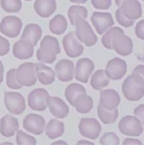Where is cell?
<instances>
[{
  "label": "cell",
  "mask_w": 144,
  "mask_h": 145,
  "mask_svg": "<svg viewBox=\"0 0 144 145\" xmlns=\"http://www.w3.org/2000/svg\"><path fill=\"white\" fill-rule=\"evenodd\" d=\"M60 52L59 41L55 37L48 35L41 40L40 48L37 51V60L44 64H53Z\"/></svg>",
  "instance_id": "6da1fadb"
},
{
  "label": "cell",
  "mask_w": 144,
  "mask_h": 145,
  "mask_svg": "<svg viewBox=\"0 0 144 145\" xmlns=\"http://www.w3.org/2000/svg\"><path fill=\"white\" fill-rule=\"evenodd\" d=\"M122 93L129 101H138L144 95V79L131 74L122 84Z\"/></svg>",
  "instance_id": "7a4b0ae2"
},
{
  "label": "cell",
  "mask_w": 144,
  "mask_h": 145,
  "mask_svg": "<svg viewBox=\"0 0 144 145\" xmlns=\"http://www.w3.org/2000/svg\"><path fill=\"white\" fill-rule=\"evenodd\" d=\"M76 35L82 43L86 47H92L98 42V37L94 34L90 25L82 17H79L76 20Z\"/></svg>",
  "instance_id": "3957f363"
},
{
  "label": "cell",
  "mask_w": 144,
  "mask_h": 145,
  "mask_svg": "<svg viewBox=\"0 0 144 145\" xmlns=\"http://www.w3.org/2000/svg\"><path fill=\"white\" fill-rule=\"evenodd\" d=\"M16 79L22 87H33L37 83L36 64L32 62L21 64L16 69Z\"/></svg>",
  "instance_id": "277c9868"
},
{
  "label": "cell",
  "mask_w": 144,
  "mask_h": 145,
  "mask_svg": "<svg viewBox=\"0 0 144 145\" xmlns=\"http://www.w3.org/2000/svg\"><path fill=\"white\" fill-rule=\"evenodd\" d=\"M4 103L9 113L20 115L26 109L25 97L17 91H6L4 93Z\"/></svg>",
  "instance_id": "5b68a950"
},
{
  "label": "cell",
  "mask_w": 144,
  "mask_h": 145,
  "mask_svg": "<svg viewBox=\"0 0 144 145\" xmlns=\"http://www.w3.org/2000/svg\"><path fill=\"white\" fill-rule=\"evenodd\" d=\"M118 128L122 134L131 137L139 136L143 132L141 121L134 115H126L122 117L118 123Z\"/></svg>",
  "instance_id": "8992f818"
},
{
  "label": "cell",
  "mask_w": 144,
  "mask_h": 145,
  "mask_svg": "<svg viewBox=\"0 0 144 145\" xmlns=\"http://www.w3.org/2000/svg\"><path fill=\"white\" fill-rule=\"evenodd\" d=\"M22 30V20L17 16H5L0 23V32L8 38H16Z\"/></svg>",
  "instance_id": "52a82bcc"
},
{
  "label": "cell",
  "mask_w": 144,
  "mask_h": 145,
  "mask_svg": "<svg viewBox=\"0 0 144 145\" xmlns=\"http://www.w3.org/2000/svg\"><path fill=\"white\" fill-rule=\"evenodd\" d=\"M65 53L70 58H77L84 53V45L78 39L75 31L68 33L63 39Z\"/></svg>",
  "instance_id": "ba28073f"
},
{
  "label": "cell",
  "mask_w": 144,
  "mask_h": 145,
  "mask_svg": "<svg viewBox=\"0 0 144 145\" xmlns=\"http://www.w3.org/2000/svg\"><path fill=\"white\" fill-rule=\"evenodd\" d=\"M79 131L82 136L94 140L101 132V125L94 118H82L79 123Z\"/></svg>",
  "instance_id": "9c48e42d"
},
{
  "label": "cell",
  "mask_w": 144,
  "mask_h": 145,
  "mask_svg": "<svg viewBox=\"0 0 144 145\" xmlns=\"http://www.w3.org/2000/svg\"><path fill=\"white\" fill-rule=\"evenodd\" d=\"M94 70V64L90 59L82 58L77 62L74 71V77L77 81L86 84Z\"/></svg>",
  "instance_id": "30bf717a"
},
{
  "label": "cell",
  "mask_w": 144,
  "mask_h": 145,
  "mask_svg": "<svg viewBox=\"0 0 144 145\" xmlns=\"http://www.w3.org/2000/svg\"><path fill=\"white\" fill-rule=\"evenodd\" d=\"M49 97L48 91L45 89H35L28 95L27 103L31 109L34 111H44L47 108V97Z\"/></svg>",
  "instance_id": "8fae6325"
},
{
  "label": "cell",
  "mask_w": 144,
  "mask_h": 145,
  "mask_svg": "<svg viewBox=\"0 0 144 145\" xmlns=\"http://www.w3.org/2000/svg\"><path fill=\"white\" fill-rule=\"evenodd\" d=\"M23 127L26 131L34 135H41L45 131L46 121L43 116L37 113H29L23 119Z\"/></svg>",
  "instance_id": "7c38bea8"
},
{
  "label": "cell",
  "mask_w": 144,
  "mask_h": 145,
  "mask_svg": "<svg viewBox=\"0 0 144 145\" xmlns=\"http://www.w3.org/2000/svg\"><path fill=\"white\" fill-rule=\"evenodd\" d=\"M104 71L109 80L117 81V80H121L125 76L126 71H127V65L125 61L122 59L113 58L107 62Z\"/></svg>",
  "instance_id": "4fadbf2b"
},
{
  "label": "cell",
  "mask_w": 144,
  "mask_h": 145,
  "mask_svg": "<svg viewBox=\"0 0 144 145\" xmlns=\"http://www.w3.org/2000/svg\"><path fill=\"white\" fill-rule=\"evenodd\" d=\"M90 21L99 35L104 34L114 24L113 18L108 12H94L90 17Z\"/></svg>",
  "instance_id": "5bb4252c"
},
{
  "label": "cell",
  "mask_w": 144,
  "mask_h": 145,
  "mask_svg": "<svg viewBox=\"0 0 144 145\" xmlns=\"http://www.w3.org/2000/svg\"><path fill=\"white\" fill-rule=\"evenodd\" d=\"M47 107H49L50 112L56 118L59 119L65 118L66 116H68L69 111H70L68 105L61 97H51L50 95L47 97Z\"/></svg>",
  "instance_id": "9a60e30c"
},
{
  "label": "cell",
  "mask_w": 144,
  "mask_h": 145,
  "mask_svg": "<svg viewBox=\"0 0 144 145\" xmlns=\"http://www.w3.org/2000/svg\"><path fill=\"white\" fill-rule=\"evenodd\" d=\"M113 50L120 56H129L133 50V42L123 32H120L115 35L112 43Z\"/></svg>",
  "instance_id": "2e32d148"
},
{
  "label": "cell",
  "mask_w": 144,
  "mask_h": 145,
  "mask_svg": "<svg viewBox=\"0 0 144 145\" xmlns=\"http://www.w3.org/2000/svg\"><path fill=\"white\" fill-rule=\"evenodd\" d=\"M74 63L71 60H66V59L61 60L55 66V72H56L57 78L59 81L63 83L72 81L74 78Z\"/></svg>",
  "instance_id": "e0dca14e"
},
{
  "label": "cell",
  "mask_w": 144,
  "mask_h": 145,
  "mask_svg": "<svg viewBox=\"0 0 144 145\" xmlns=\"http://www.w3.org/2000/svg\"><path fill=\"white\" fill-rule=\"evenodd\" d=\"M120 103V95L115 89H100L99 105L105 109L117 108Z\"/></svg>",
  "instance_id": "ac0fdd59"
},
{
  "label": "cell",
  "mask_w": 144,
  "mask_h": 145,
  "mask_svg": "<svg viewBox=\"0 0 144 145\" xmlns=\"http://www.w3.org/2000/svg\"><path fill=\"white\" fill-rule=\"evenodd\" d=\"M12 53L13 56L18 60H27L30 59L34 54V46L30 41L21 39L14 44Z\"/></svg>",
  "instance_id": "d6986e66"
},
{
  "label": "cell",
  "mask_w": 144,
  "mask_h": 145,
  "mask_svg": "<svg viewBox=\"0 0 144 145\" xmlns=\"http://www.w3.org/2000/svg\"><path fill=\"white\" fill-rule=\"evenodd\" d=\"M19 129V122L16 117L5 114L0 119V133L4 137H12Z\"/></svg>",
  "instance_id": "ffe728a7"
},
{
  "label": "cell",
  "mask_w": 144,
  "mask_h": 145,
  "mask_svg": "<svg viewBox=\"0 0 144 145\" xmlns=\"http://www.w3.org/2000/svg\"><path fill=\"white\" fill-rule=\"evenodd\" d=\"M122 13L130 20H137L142 16L141 4L138 0H124L120 5Z\"/></svg>",
  "instance_id": "44dd1931"
},
{
  "label": "cell",
  "mask_w": 144,
  "mask_h": 145,
  "mask_svg": "<svg viewBox=\"0 0 144 145\" xmlns=\"http://www.w3.org/2000/svg\"><path fill=\"white\" fill-rule=\"evenodd\" d=\"M57 9L56 0H35L34 10L38 16L48 18L52 16Z\"/></svg>",
  "instance_id": "7402d4cb"
},
{
  "label": "cell",
  "mask_w": 144,
  "mask_h": 145,
  "mask_svg": "<svg viewBox=\"0 0 144 145\" xmlns=\"http://www.w3.org/2000/svg\"><path fill=\"white\" fill-rule=\"evenodd\" d=\"M36 77L42 85L49 86L55 82L56 72L52 68L46 66L44 63H39L36 64Z\"/></svg>",
  "instance_id": "603a6c76"
},
{
  "label": "cell",
  "mask_w": 144,
  "mask_h": 145,
  "mask_svg": "<svg viewBox=\"0 0 144 145\" xmlns=\"http://www.w3.org/2000/svg\"><path fill=\"white\" fill-rule=\"evenodd\" d=\"M42 33L43 31L41 26H39L38 24H35V23H30V24H27L25 26L22 35H21V39L30 41L33 44V46L35 47L41 40Z\"/></svg>",
  "instance_id": "cb8c5ba5"
},
{
  "label": "cell",
  "mask_w": 144,
  "mask_h": 145,
  "mask_svg": "<svg viewBox=\"0 0 144 145\" xmlns=\"http://www.w3.org/2000/svg\"><path fill=\"white\" fill-rule=\"evenodd\" d=\"M76 110L80 113H88L94 107V101L92 97L86 95V93H81L80 95L76 97L74 101V105Z\"/></svg>",
  "instance_id": "d4e9b609"
},
{
  "label": "cell",
  "mask_w": 144,
  "mask_h": 145,
  "mask_svg": "<svg viewBox=\"0 0 144 145\" xmlns=\"http://www.w3.org/2000/svg\"><path fill=\"white\" fill-rule=\"evenodd\" d=\"M45 132L50 139H56L62 136L65 132L64 122L59 119H51L45 127Z\"/></svg>",
  "instance_id": "484cf974"
},
{
  "label": "cell",
  "mask_w": 144,
  "mask_h": 145,
  "mask_svg": "<svg viewBox=\"0 0 144 145\" xmlns=\"http://www.w3.org/2000/svg\"><path fill=\"white\" fill-rule=\"evenodd\" d=\"M109 78L105 74L104 70H98L94 72L90 79V86L94 89L100 91L109 85Z\"/></svg>",
  "instance_id": "4316f807"
},
{
  "label": "cell",
  "mask_w": 144,
  "mask_h": 145,
  "mask_svg": "<svg viewBox=\"0 0 144 145\" xmlns=\"http://www.w3.org/2000/svg\"><path fill=\"white\" fill-rule=\"evenodd\" d=\"M67 28H68V21H67L66 17L61 14L53 17L49 23L50 32H52L55 35H62L63 33H65Z\"/></svg>",
  "instance_id": "83f0119b"
},
{
  "label": "cell",
  "mask_w": 144,
  "mask_h": 145,
  "mask_svg": "<svg viewBox=\"0 0 144 145\" xmlns=\"http://www.w3.org/2000/svg\"><path fill=\"white\" fill-rule=\"evenodd\" d=\"M98 115L102 123L104 124H112L116 121L118 117V110L117 108L114 109H105L98 105Z\"/></svg>",
  "instance_id": "f1b7e54d"
},
{
  "label": "cell",
  "mask_w": 144,
  "mask_h": 145,
  "mask_svg": "<svg viewBox=\"0 0 144 145\" xmlns=\"http://www.w3.org/2000/svg\"><path fill=\"white\" fill-rule=\"evenodd\" d=\"M86 93V89L84 86L74 83L67 87L66 91H65V97H66V99L71 105H74V101L76 99V97L78 95H80L81 93Z\"/></svg>",
  "instance_id": "f546056e"
},
{
  "label": "cell",
  "mask_w": 144,
  "mask_h": 145,
  "mask_svg": "<svg viewBox=\"0 0 144 145\" xmlns=\"http://www.w3.org/2000/svg\"><path fill=\"white\" fill-rule=\"evenodd\" d=\"M88 9L84 6H80V5H73V6H71L68 10V17L71 24L75 26L76 20L79 17H82V18L86 19L88 17Z\"/></svg>",
  "instance_id": "4dcf8cb0"
},
{
  "label": "cell",
  "mask_w": 144,
  "mask_h": 145,
  "mask_svg": "<svg viewBox=\"0 0 144 145\" xmlns=\"http://www.w3.org/2000/svg\"><path fill=\"white\" fill-rule=\"evenodd\" d=\"M120 32H123L121 28L119 27H113L112 26L111 28H109L105 33L103 34L101 38V44L104 48L108 49V50H112L113 47H112V43H113V39L115 37L116 34Z\"/></svg>",
  "instance_id": "1f68e13d"
},
{
  "label": "cell",
  "mask_w": 144,
  "mask_h": 145,
  "mask_svg": "<svg viewBox=\"0 0 144 145\" xmlns=\"http://www.w3.org/2000/svg\"><path fill=\"white\" fill-rule=\"evenodd\" d=\"M0 6L7 13H17L22 8L21 0H0Z\"/></svg>",
  "instance_id": "d6a6232c"
},
{
  "label": "cell",
  "mask_w": 144,
  "mask_h": 145,
  "mask_svg": "<svg viewBox=\"0 0 144 145\" xmlns=\"http://www.w3.org/2000/svg\"><path fill=\"white\" fill-rule=\"evenodd\" d=\"M16 143L18 145H36L37 140L32 135H29L23 130L18 129L16 131Z\"/></svg>",
  "instance_id": "836d02e7"
},
{
  "label": "cell",
  "mask_w": 144,
  "mask_h": 145,
  "mask_svg": "<svg viewBox=\"0 0 144 145\" xmlns=\"http://www.w3.org/2000/svg\"><path fill=\"white\" fill-rule=\"evenodd\" d=\"M6 85L12 89H22V85L18 83L16 79V69H10L6 75Z\"/></svg>",
  "instance_id": "e575fe53"
},
{
  "label": "cell",
  "mask_w": 144,
  "mask_h": 145,
  "mask_svg": "<svg viewBox=\"0 0 144 145\" xmlns=\"http://www.w3.org/2000/svg\"><path fill=\"white\" fill-rule=\"evenodd\" d=\"M99 143L101 145H118L119 138L114 132H106L100 137Z\"/></svg>",
  "instance_id": "d590c367"
},
{
  "label": "cell",
  "mask_w": 144,
  "mask_h": 145,
  "mask_svg": "<svg viewBox=\"0 0 144 145\" xmlns=\"http://www.w3.org/2000/svg\"><path fill=\"white\" fill-rule=\"evenodd\" d=\"M115 18H116V20H117L118 24H120L123 27H126V28L131 27L134 23V20H130L129 18H127V17L122 13L120 7L115 11Z\"/></svg>",
  "instance_id": "8d00e7d4"
},
{
  "label": "cell",
  "mask_w": 144,
  "mask_h": 145,
  "mask_svg": "<svg viewBox=\"0 0 144 145\" xmlns=\"http://www.w3.org/2000/svg\"><path fill=\"white\" fill-rule=\"evenodd\" d=\"M92 4L98 10H107L111 6V0H92Z\"/></svg>",
  "instance_id": "74e56055"
},
{
  "label": "cell",
  "mask_w": 144,
  "mask_h": 145,
  "mask_svg": "<svg viewBox=\"0 0 144 145\" xmlns=\"http://www.w3.org/2000/svg\"><path fill=\"white\" fill-rule=\"evenodd\" d=\"M10 50V43L4 37L0 36V56H6Z\"/></svg>",
  "instance_id": "f35d334b"
},
{
  "label": "cell",
  "mask_w": 144,
  "mask_h": 145,
  "mask_svg": "<svg viewBox=\"0 0 144 145\" xmlns=\"http://www.w3.org/2000/svg\"><path fill=\"white\" fill-rule=\"evenodd\" d=\"M133 113H134V116H136L141 121L142 125L144 127V105H139L137 107H135Z\"/></svg>",
  "instance_id": "ab89813d"
},
{
  "label": "cell",
  "mask_w": 144,
  "mask_h": 145,
  "mask_svg": "<svg viewBox=\"0 0 144 145\" xmlns=\"http://www.w3.org/2000/svg\"><path fill=\"white\" fill-rule=\"evenodd\" d=\"M135 34L141 40H144V20H141L136 24Z\"/></svg>",
  "instance_id": "60d3db41"
},
{
  "label": "cell",
  "mask_w": 144,
  "mask_h": 145,
  "mask_svg": "<svg viewBox=\"0 0 144 145\" xmlns=\"http://www.w3.org/2000/svg\"><path fill=\"white\" fill-rule=\"evenodd\" d=\"M123 145H142V141L135 138H125L123 140Z\"/></svg>",
  "instance_id": "b9f144b4"
},
{
  "label": "cell",
  "mask_w": 144,
  "mask_h": 145,
  "mask_svg": "<svg viewBox=\"0 0 144 145\" xmlns=\"http://www.w3.org/2000/svg\"><path fill=\"white\" fill-rule=\"evenodd\" d=\"M132 74H134V75H138L144 79V65H138V66H136L135 68H134Z\"/></svg>",
  "instance_id": "7bdbcfd3"
},
{
  "label": "cell",
  "mask_w": 144,
  "mask_h": 145,
  "mask_svg": "<svg viewBox=\"0 0 144 145\" xmlns=\"http://www.w3.org/2000/svg\"><path fill=\"white\" fill-rule=\"evenodd\" d=\"M3 74H4V67H3V64L0 60V84L3 82Z\"/></svg>",
  "instance_id": "ee69618b"
},
{
  "label": "cell",
  "mask_w": 144,
  "mask_h": 145,
  "mask_svg": "<svg viewBox=\"0 0 144 145\" xmlns=\"http://www.w3.org/2000/svg\"><path fill=\"white\" fill-rule=\"evenodd\" d=\"M77 144L78 145H94V143L88 140H80V141H78Z\"/></svg>",
  "instance_id": "f6af8a7d"
},
{
  "label": "cell",
  "mask_w": 144,
  "mask_h": 145,
  "mask_svg": "<svg viewBox=\"0 0 144 145\" xmlns=\"http://www.w3.org/2000/svg\"><path fill=\"white\" fill-rule=\"evenodd\" d=\"M71 2H74V3H77V4H84L86 3L88 0H70Z\"/></svg>",
  "instance_id": "bcb514c9"
},
{
  "label": "cell",
  "mask_w": 144,
  "mask_h": 145,
  "mask_svg": "<svg viewBox=\"0 0 144 145\" xmlns=\"http://www.w3.org/2000/svg\"><path fill=\"white\" fill-rule=\"evenodd\" d=\"M60 144H63V145H67L68 143L66 141H63V140H59V141H56V142L52 143V145H60Z\"/></svg>",
  "instance_id": "7dc6e473"
},
{
  "label": "cell",
  "mask_w": 144,
  "mask_h": 145,
  "mask_svg": "<svg viewBox=\"0 0 144 145\" xmlns=\"http://www.w3.org/2000/svg\"><path fill=\"white\" fill-rule=\"evenodd\" d=\"M124 0H115V4L117 5L118 7H120V5L122 4V2H123Z\"/></svg>",
  "instance_id": "c3c4849f"
},
{
  "label": "cell",
  "mask_w": 144,
  "mask_h": 145,
  "mask_svg": "<svg viewBox=\"0 0 144 145\" xmlns=\"http://www.w3.org/2000/svg\"><path fill=\"white\" fill-rule=\"evenodd\" d=\"M25 1H31V0H25Z\"/></svg>",
  "instance_id": "681fc988"
}]
</instances>
